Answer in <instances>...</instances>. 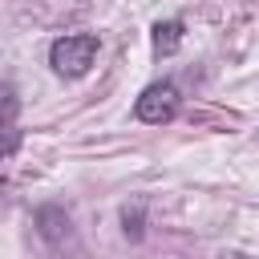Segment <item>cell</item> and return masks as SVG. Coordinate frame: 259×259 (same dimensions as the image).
I'll return each instance as SVG.
<instances>
[{
  "instance_id": "7a4b0ae2",
  "label": "cell",
  "mask_w": 259,
  "mask_h": 259,
  "mask_svg": "<svg viewBox=\"0 0 259 259\" xmlns=\"http://www.w3.org/2000/svg\"><path fill=\"white\" fill-rule=\"evenodd\" d=\"M178 109H182V89L174 81H150L134 101V117L146 125H166L178 117Z\"/></svg>"
},
{
  "instance_id": "5b68a950",
  "label": "cell",
  "mask_w": 259,
  "mask_h": 259,
  "mask_svg": "<svg viewBox=\"0 0 259 259\" xmlns=\"http://www.w3.org/2000/svg\"><path fill=\"white\" fill-rule=\"evenodd\" d=\"M150 40H154V53L158 57H174L178 45H182V20H158Z\"/></svg>"
},
{
  "instance_id": "8992f818",
  "label": "cell",
  "mask_w": 259,
  "mask_h": 259,
  "mask_svg": "<svg viewBox=\"0 0 259 259\" xmlns=\"http://www.w3.org/2000/svg\"><path fill=\"white\" fill-rule=\"evenodd\" d=\"M142 214H146V206H142V202H134V206H125V210H121V223H125V235H130V239H142V235H146Z\"/></svg>"
},
{
  "instance_id": "277c9868",
  "label": "cell",
  "mask_w": 259,
  "mask_h": 259,
  "mask_svg": "<svg viewBox=\"0 0 259 259\" xmlns=\"http://www.w3.org/2000/svg\"><path fill=\"white\" fill-rule=\"evenodd\" d=\"M16 113H20V97H16L12 85H4V89H0V178H4V166L16 158L20 138H24Z\"/></svg>"
},
{
  "instance_id": "3957f363",
  "label": "cell",
  "mask_w": 259,
  "mask_h": 259,
  "mask_svg": "<svg viewBox=\"0 0 259 259\" xmlns=\"http://www.w3.org/2000/svg\"><path fill=\"white\" fill-rule=\"evenodd\" d=\"M32 227H36V235L49 243V251H57V255L77 251V231H73V219H69V210H65V206H53V202L36 206Z\"/></svg>"
},
{
  "instance_id": "6da1fadb",
  "label": "cell",
  "mask_w": 259,
  "mask_h": 259,
  "mask_svg": "<svg viewBox=\"0 0 259 259\" xmlns=\"http://www.w3.org/2000/svg\"><path fill=\"white\" fill-rule=\"evenodd\" d=\"M97 49H101L97 32H65V36L53 40L49 65H53V73H61V77H85V73L93 69V61H97Z\"/></svg>"
}]
</instances>
